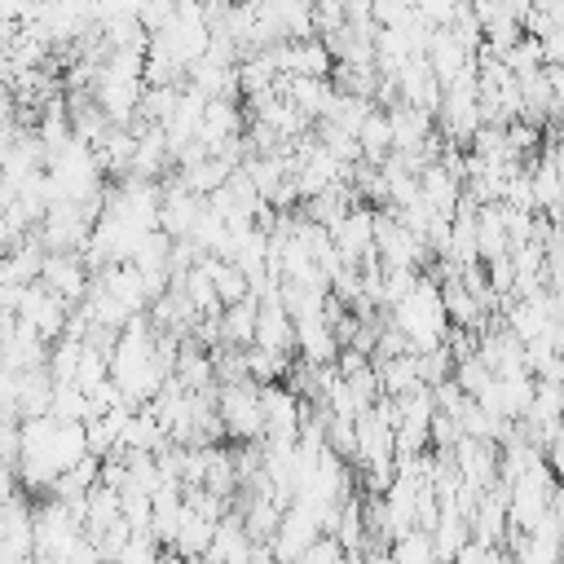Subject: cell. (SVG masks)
Returning <instances> with one entry per match:
<instances>
[{
	"mask_svg": "<svg viewBox=\"0 0 564 564\" xmlns=\"http://www.w3.org/2000/svg\"><path fill=\"white\" fill-rule=\"evenodd\" d=\"M216 414L225 423V436L234 441H264V410H260V383H216Z\"/></svg>",
	"mask_w": 564,
	"mask_h": 564,
	"instance_id": "obj_2",
	"label": "cell"
},
{
	"mask_svg": "<svg viewBox=\"0 0 564 564\" xmlns=\"http://www.w3.org/2000/svg\"><path fill=\"white\" fill-rule=\"evenodd\" d=\"M498 388H502V414L507 419H524L529 405H533V375L529 370L498 375Z\"/></svg>",
	"mask_w": 564,
	"mask_h": 564,
	"instance_id": "obj_14",
	"label": "cell"
},
{
	"mask_svg": "<svg viewBox=\"0 0 564 564\" xmlns=\"http://www.w3.org/2000/svg\"><path fill=\"white\" fill-rule=\"evenodd\" d=\"M357 145H361V163H383L392 154V123L383 106H370V115L357 128Z\"/></svg>",
	"mask_w": 564,
	"mask_h": 564,
	"instance_id": "obj_12",
	"label": "cell"
},
{
	"mask_svg": "<svg viewBox=\"0 0 564 564\" xmlns=\"http://www.w3.org/2000/svg\"><path fill=\"white\" fill-rule=\"evenodd\" d=\"M388 123H392V150H405V154H419L423 141L432 137V110L410 101H388Z\"/></svg>",
	"mask_w": 564,
	"mask_h": 564,
	"instance_id": "obj_8",
	"label": "cell"
},
{
	"mask_svg": "<svg viewBox=\"0 0 564 564\" xmlns=\"http://www.w3.org/2000/svg\"><path fill=\"white\" fill-rule=\"evenodd\" d=\"M330 242L348 264H361L366 256H375V207L352 203L335 225H330Z\"/></svg>",
	"mask_w": 564,
	"mask_h": 564,
	"instance_id": "obj_3",
	"label": "cell"
},
{
	"mask_svg": "<svg viewBox=\"0 0 564 564\" xmlns=\"http://www.w3.org/2000/svg\"><path fill=\"white\" fill-rule=\"evenodd\" d=\"M198 212H203V198L194 189H185L181 176L167 181V185H159V229L167 238H189Z\"/></svg>",
	"mask_w": 564,
	"mask_h": 564,
	"instance_id": "obj_7",
	"label": "cell"
},
{
	"mask_svg": "<svg viewBox=\"0 0 564 564\" xmlns=\"http://www.w3.org/2000/svg\"><path fill=\"white\" fill-rule=\"evenodd\" d=\"M256 308H260V300L247 291L238 304H225L220 308V344H229V348H251V339H256Z\"/></svg>",
	"mask_w": 564,
	"mask_h": 564,
	"instance_id": "obj_11",
	"label": "cell"
},
{
	"mask_svg": "<svg viewBox=\"0 0 564 564\" xmlns=\"http://www.w3.org/2000/svg\"><path fill=\"white\" fill-rule=\"evenodd\" d=\"M251 344L264 348V352H278V357L295 352V317L282 308L278 291L260 300V308H256V339Z\"/></svg>",
	"mask_w": 564,
	"mask_h": 564,
	"instance_id": "obj_5",
	"label": "cell"
},
{
	"mask_svg": "<svg viewBox=\"0 0 564 564\" xmlns=\"http://www.w3.org/2000/svg\"><path fill=\"white\" fill-rule=\"evenodd\" d=\"M507 251H511V238H507L502 203H480L476 207V256L494 260V256H507Z\"/></svg>",
	"mask_w": 564,
	"mask_h": 564,
	"instance_id": "obj_10",
	"label": "cell"
},
{
	"mask_svg": "<svg viewBox=\"0 0 564 564\" xmlns=\"http://www.w3.org/2000/svg\"><path fill=\"white\" fill-rule=\"evenodd\" d=\"M40 282H44L57 300L79 304V300L88 295L93 273H88V264H84V256H79V251H48V256H44V264H40Z\"/></svg>",
	"mask_w": 564,
	"mask_h": 564,
	"instance_id": "obj_4",
	"label": "cell"
},
{
	"mask_svg": "<svg viewBox=\"0 0 564 564\" xmlns=\"http://www.w3.org/2000/svg\"><path fill=\"white\" fill-rule=\"evenodd\" d=\"M529 185H533V207L538 212H560L564 207V172H560V159L555 154H542L529 163Z\"/></svg>",
	"mask_w": 564,
	"mask_h": 564,
	"instance_id": "obj_9",
	"label": "cell"
},
{
	"mask_svg": "<svg viewBox=\"0 0 564 564\" xmlns=\"http://www.w3.org/2000/svg\"><path fill=\"white\" fill-rule=\"evenodd\" d=\"M18 489H22V480H18V463H4V458H0V507L13 502Z\"/></svg>",
	"mask_w": 564,
	"mask_h": 564,
	"instance_id": "obj_15",
	"label": "cell"
},
{
	"mask_svg": "<svg viewBox=\"0 0 564 564\" xmlns=\"http://www.w3.org/2000/svg\"><path fill=\"white\" fill-rule=\"evenodd\" d=\"M458 480H467L471 489H489L498 485V445L494 441H476V436H458L449 449Z\"/></svg>",
	"mask_w": 564,
	"mask_h": 564,
	"instance_id": "obj_6",
	"label": "cell"
},
{
	"mask_svg": "<svg viewBox=\"0 0 564 564\" xmlns=\"http://www.w3.org/2000/svg\"><path fill=\"white\" fill-rule=\"evenodd\" d=\"M388 313H392L388 322L410 339L414 352H427V348L445 344V335H449V317H445L441 286H436V278H427V273H423Z\"/></svg>",
	"mask_w": 564,
	"mask_h": 564,
	"instance_id": "obj_1",
	"label": "cell"
},
{
	"mask_svg": "<svg viewBox=\"0 0 564 564\" xmlns=\"http://www.w3.org/2000/svg\"><path fill=\"white\" fill-rule=\"evenodd\" d=\"M551 154H555V159H560V172H564V145H560V150H551Z\"/></svg>",
	"mask_w": 564,
	"mask_h": 564,
	"instance_id": "obj_17",
	"label": "cell"
},
{
	"mask_svg": "<svg viewBox=\"0 0 564 564\" xmlns=\"http://www.w3.org/2000/svg\"><path fill=\"white\" fill-rule=\"evenodd\" d=\"M388 560H392V564H436L432 533H427V529H405V533H397L392 546H388Z\"/></svg>",
	"mask_w": 564,
	"mask_h": 564,
	"instance_id": "obj_13",
	"label": "cell"
},
{
	"mask_svg": "<svg viewBox=\"0 0 564 564\" xmlns=\"http://www.w3.org/2000/svg\"><path fill=\"white\" fill-rule=\"evenodd\" d=\"M22 234H26V229L13 220V212H9V207H0V256H4V251H9V247L22 238Z\"/></svg>",
	"mask_w": 564,
	"mask_h": 564,
	"instance_id": "obj_16",
	"label": "cell"
}]
</instances>
